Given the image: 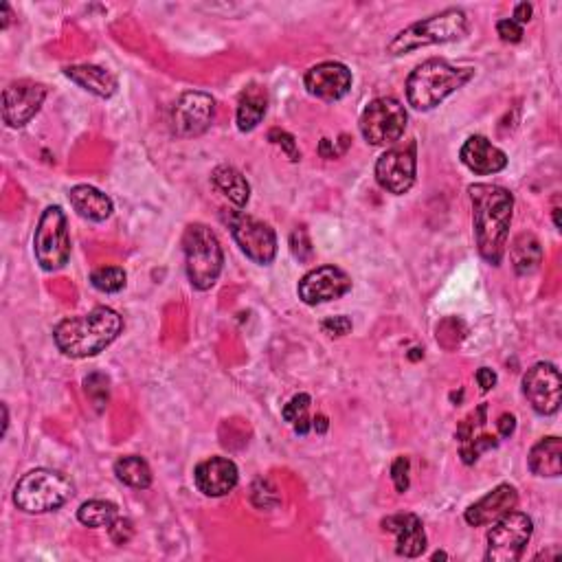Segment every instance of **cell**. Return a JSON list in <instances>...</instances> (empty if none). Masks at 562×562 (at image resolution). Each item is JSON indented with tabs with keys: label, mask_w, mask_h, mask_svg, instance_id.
<instances>
[{
	"label": "cell",
	"mask_w": 562,
	"mask_h": 562,
	"mask_svg": "<svg viewBox=\"0 0 562 562\" xmlns=\"http://www.w3.org/2000/svg\"><path fill=\"white\" fill-rule=\"evenodd\" d=\"M468 29H470V20L466 16V11L451 7V9H444L442 14L413 22L411 27L402 29L398 36L387 44V51L391 55H404L424 47H433V44L457 42L466 38Z\"/></svg>",
	"instance_id": "obj_4"
},
{
	"label": "cell",
	"mask_w": 562,
	"mask_h": 562,
	"mask_svg": "<svg viewBox=\"0 0 562 562\" xmlns=\"http://www.w3.org/2000/svg\"><path fill=\"white\" fill-rule=\"evenodd\" d=\"M527 466H530L532 475L536 477H560L562 472V442L560 437L549 435L543 437L541 442L532 446L530 455H527Z\"/></svg>",
	"instance_id": "obj_24"
},
{
	"label": "cell",
	"mask_w": 562,
	"mask_h": 562,
	"mask_svg": "<svg viewBox=\"0 0 562 562\" xmlns=\"http://www.w3.org/2000/svg\"><path fill=\"white\" fill-rule=\"evenodd\" d=\"M123 330V317L112 308L99 306L80 317L64 319L53 330L58 350L69 358H91L117 341Z\"/></svg>",
	"instance_id": "obj_2"
},
{
	"label": "cell",
	"mask_w": 562,
	"mask_h": 562,
	"mask_svg": "<svg viewBox=\"0 0 562 562\" xmlns=\"http://www.w3.org/2000/svg\"><path fill=\"white\" fill-rule=\"evenodd\" d=\"M183 251L189 284L196 290L216 286L224 266V251L218 235L202 222L189 224L183 235Z\"/></svg>",
	"instance_id": "obj_6"
},
{
	"label": "cell",
	"mask_w": 562,
	"mask_h": 562,
	"mask_svg": "<svg viewBox=\"0 0 562 562\" xmlns=\"http://www.w3.org/2000/svg\"><path fill=\"white\" fill-rule=\"evenodd\" d=\"M516 503H519V490L510 486V483H499V486L490 490L486 497L470 505L464 514V519L472 527L492 525L497 523L501 516L512 512L516 508Z\"/></svg>",
	"instance_id": "obj_19"
},
{
	"label": "cell",
	"mask_w": 562,
	"mask_h": 562,
	"mask_svg": "<svg viewBox=\"0 0 562 562\" xmlns=\"http://www.w3.org/2000/svg\"><path fill=\"white\" fill-rule=\"evenodd\" d=\"M534 532V523L525 512H508L497 523H492L488 532V552L490 562H516L523 558L527 543Z\"/></svg>",
	"instance_id": "obj_10"
},
{
	"label": "cell",
	"mask_w": 562,
	"mask_h": 562,
	"mask_svg": "<svg viewBox=\"0 0 562 562\" xmlns=\"http://www.w3.org/2000/svg\"><path fill=\"white\" fill-rule=\"evenodd\" d=\"M268 110V93L260 84H249L240 93L238 101V130L253 132L260 126Z\"/></svg>",
	"instance_id": "obj_25"
},
{
	"label": "cell",
	"mask_w": 562,
	"mask_h": 562,
	"mask_svg": "<svg viewBox=\"0 0 562 562\" xmlns=\"http://www.w3.org/2000/svg\"><path fill=\"white\" fill-rule=\"evenodd\" d=\"M468 196L477 251L490 266H501L514 213L512 191L501 185L477 183L468 187Z\"/></svg>",
	"instance_id": "obj_1"
},
{
	"label": "cell",
	"mask_w": 562,
	"mask_h": 562,
	"mask_svg": "<svg viewBox=\"0 0 562 562\" xmlns=\"http://www.w3.org/2000/svg\"><path fill=\"white\" fill-rule=\"evenodd\" d=\"M488 404H479V407L472 411L468 418H464L459 422L455 437L459 442V457H462V462L466 466L477 464V459L481 453L492 451V448L499 446V440L494 435L488 433H481L483 426H486L488 418Z\"/></svg>",
	"instance_id": "obj_17"
},
{
	"label": "cell",
	"mask_w": 562,
	"mask_h": 562,
	"mask_svg": "<svg viewBox=\"0 0 562 562\" xmlns=\"http://www.w3.org/2000/svg\"><path fill=\"white\" fill-rule=\"evenodd\" d=\"M512 20H514V22H519L521 27L525 25V22H530V20H532V5H530V3H519V5H516Z\"/></svg>",
	"instance_id": "obj_41"
},
{
	"label": "cell",
	"mask_w": 562,
	"mask_h": 562,
	"mask_svg": "<svg viewBox=\"0 0 562 562\" xmlns=\"http://www.w3.org/2000/svg\"><path fill=\"white\" fill-rule=\"evenodd\" d=\"M128 275L123 268L119 266H101L97 271L91 273V284L95 290L106 292V295H112V292H121L126 288Z\"/></svg>",
	"instance_id": "obj_31"
},
{
	"label": "cell",
	"mask_w": 562,
	"mask_h": 562,
	"mask_svg": "<svg viewBox=\"0 0 562 562\" xmlns=\"http://www.w3.org/2000/svg\"><path fill=\"white\" fill-rule=\"evenodd\" d=\"M475 378H477V385L481 387V391H490V389H494V385H497V374H494L490 367L477 369Z\"/></svg>",
	"instance_id": "obj_39"
},
{
	"label": "cell",
	"mask_w": 562,
	"mask_h": 562,
	"mask_svg": "<svg viewBox=\"0 0 562 562\" xmlns=\"http://www.w3.org/2000/svg\"><path fill=\"white\" fill-rule=\"evenodd\" d=\"M407 123V108L396 97H378L369 101L358 126L369 145H393L404 137Z\"/></svg>",
	"instance_id": "obj_9"
},
{
	"label": "cell",
	"mask_w": 562,
	"mask_h": 562,
	"mask_svg": "<svg viewBox=\"0 0 562 562\" xmlns=\"http://www.w3.org/2000/svg\"><path fill=\"white\" fill-rule=\"evenodd\" d=\"M117 516H119V508L115 503L99 501V499L86 501L80 505V510H77V521L86 527H93V530H97V527H110L115 523Z\"/></svg>",
	"instance_id": "obj_29"
},
{
	"label": "cell",
	"mask_w": 562,
	"mask_h": 562,
	"mask_svg": "<svg viewBox=\"0 0 562 562\" xmlns=\"http://www.w3.org/2000/svg\"><path fill=\"white\" fill-rule=\"evenodd\" d=\"M440 558L444 560V558H446V554H444V552H437V554H433V560H440Z\"/></svg>",
	"instance_id": "obj_44"
},
{
	"label": "cell",
	"mask_w": 562,
	"mask_h": 562,
	"mask_svg": "<svg viewBox=\"0 0 562 562\" xmlns=\"http://www.w3.org/2000/svg\"><path fill=\"white\" fill-rule=\"evenodd\" d=\"M382 530L396 534V554L404 558H418L426 549V532L415 514H393L382 519Z\"/></svg>",
	"instance_id": "obj_21"
},
{
	"label": "cell",
	"mask_w": 562,
	"mask_h": 562,
	"mask_svg": "<svg viewBox=\"0 0 562 562\" xmlns=\"http://www.w3.org/2000/svg\"><path fill=\"white\" fill-rule=\"evenodd\" d=\"M0 11H3V16H0V18H3V20H0V27L7 29L11 25V18H14V11H11V7L7 3L0 5Z\"/></svg>",
	"instance_id": "obj_43"
},
{
	"label": "cell",
	"mask_w": 562,
	"mask_h": 562,
	"mask_svg": "<svg viewBox=\"0 0 562 562\" xmlns=\"http://www.w3.org/2000/svg\"><path fill=\"white\" fill-rule=\"evenodd\" d=\"M75 494L71 479L51 468H36L22 475L14 488L16 508L27 514H47L60 510Z\"/></svg>",
	"instance_id": "obj_5"
},
{
	"label": "cell",
	"mask_w": 562,
	"mask_h": 562,
	"mask_svg": "<svg viewBox=\"0 0 562 562\" xmlns=\"http://www.w3.org/2000/svg\"><path fill=\"white\" fill-rule=\"evenodd\" d=\"M352 71L341 62H321L303 77L308 93L323 101H339L352 91Z\"/></svg>",
	"instance_id": "obj_16"
},
{
	"label": "cell",
	"mask_w": 562,
	"mask_h": 562,
	"mask_svg": "<svg viewBox=\"0 0 562 562\" xmlns=\"http://www.w3.org/2000/svg\"><path fill=\"white\" fill-rule=\"evenodd\" d=\"M84 387L86 396L97 404V409H104V404L108 402V378L104 374H91L84 380Z\"/></svg>",
	"instance_id": "obj_33"
},
{
	"label": "cell",
	"mask_w": 562,
	"mask_h": 562,
	"mask_svg": "<svg viewBox=\"0 0 562 562\" xmlns=\"http://www.w3.org/2000/svg\"><path fill=\"white\" fill-rule=\"evenodd\" d=\"M290 253L295 260H299L301 264H308L312 257H314V249H312V242H310V235L306 229H295L290 235Z\"/></svg>",
	"instance_id": "obj_32"
},
{
	"label": "cell",
	"mask_w": 562,
	"mask_h": 562,
	"mask_svg": "<svg viewBox=\"0 0 562 562\" xmlns=\"http://www.w3.org/2000/svg\"><path fill=\"white\" fill-rule=\"evenodd\" d=\"M321 330L328 336H345L352 332V321L347 317H330L321 323Z\"/></svg>",
	"instance_id": "obj_38"
},
{
	"label": "cell",
	"mask_w": 562,
	"mask_h": 562,
	"mask_svg": "<svg viewBox=\"0 0 562 562\" xmlns=\"http://www.w3.org/2000/svg\"><path fill=\"white\" fill-rule=\"evenodd\" d=\"M222 220L227 224L235 244L249 257L251 262L268 266L277 257V235L266 222L242 211H222Z\"/></svg>",
	"instance_id": "obj_8"
},
{
	"label": "cell",
	"mask_w": 562,
	"mask_h": 562,
	"mask_svg": "<svg viewBox=\"0 0 562 562\" xmlns=\"http://www.w3.org/2000/svg\"><path fill=\"white\" fill-rule=\"evenodd\" d=\"M33 255L42 271L55 273L71 260V235L69 220L62 207L51 205L42 211L33 233Z\"/></svg>",
	"instance_id": "obj_7"
},
{
	"label": "cell",
	"mask_w": 562,
	"mask_h": 562,
	"mask_svg": "<svg viewBox=\"0 0 562 562\" xmlns=\"http://www.w3.org/2000/svg\"><path fill=\"white\" fill-rule=\"evenodd\" d=\"M497 431L501 437H510L516 431V418L512 413H503L497 422Z\"/></svg>",
	"instance_id": "obj_40"
},
{
	"label": "cell",
	"mask_w": 562,
	"mask_h": 562,
	"mask_svg": "<svg viewBox=\"0 0 562 562\" xmlns=\"http://www.w3.org/2000/svg\"><path fill=\"white\" fill-rule=\"evenodd\" d=\"M194 481L205 497H224L238 486L240 470L229 457H209L196 466Z\"/></svg>",
	"instance_id": "obj_18"
},
{
	"label": "cell",
	"mask_w": 562,
	"mask_h": 562,
	"mask_svg": "<svg viewBox=\"0 0 562 562\" xmlns=\"http://www.w3.org/2000/svg\"><path fill=\"white\" fill-rule=\"evenodd\" d=\"M510 260L514 266V273L527 277L534 275L543 264V246L532 233L516 235L510 246Z\"/></svg>",
	"instance_id": "obj_27"
},
{
	"label": "cell",
	"mask_w": 562,
	"mask_h": 562,
	"mask_svg": "<svg viewBox=\"0 0 562 562\" xmlns=\"http://www.w3.org/2000/svg\"><path fill=\"white\" fill-rule=\"evenodd\" d=\"M310 404H312V398L308 396V393H299V396L292 398L284 407V411H281L284 420L295 426L297 435H308L312 429V422L308 418Z\"/></svg>",
	"instance_id": "obj_30"
},
{
	"label": "cell",
	"mask_w": 562,
	"mask_h": 562,
	"mask_svg": "<svg viewBox=\"0 0 562 562\" xmlns=\"http://www.w3.org/2000/svg\"><path fill=\"white\" fill-rule=\"evenodd\" d=\"M64 75L80 88H84L86 93H91L101 99H110L119 88L117 77L112 75L108 69H104V66H95V64L66 66Z\"/></svg>",
	"instance_id": "obj_22"
},
{
	"label": "cell",
	"mask_w": 562,
	"mask_h": 562,
	"mask_svg": "<svg viewBox=\"0 0 562 562\" xmlns=\"http://www.w3.org/2000/svg\"><path fill=\"white\" fill-rule=\"evenodd\" d=\"M44 99H47V86L31 80L11 82L3 91V119L9 128H25L27 123L38 115Z\"/></svg>",
	"instance_id": "obj_14"
},
{
	"label": "cell",
	"mask_w": 562,
	"mask_h": 562,
	"mask_svg": "<svg viewBox=\"0 0 562 562\" xmlns=\"http://www.w3.org/2000/svg\"><path fill=\"white\" fill-rule=\"evenodd\" d=\"M459 159L477 176L499 174L508 167V154L499 150L497 145H492L490 139L481 137V134H472L466 139L462 150H459Z\"/></svg>",
	"instance_id": "obj_20"
},
{
	"label": "cell",
	"mask_w": 562,
	"mask_h": 562,
	"mask_svg": "<svg viewBox=\"0 0 562 562\" xmlns=\"http://www.w3.org/2000/svg\"><path fill=\"white\" fill-rule=\"evenodd\" d=\"M211 183L220 189L224 196H227L235 207L244 209L251 200V185L246 181V176L233 165H218L216 170L211 172Z\"/></svg>",
	"instance_id": "obj_26"
},
{
	"label": "cell",
	"mask_w": 562,
	"mask_h": 562,
	"mask_svg": "<svg viewBox=\"0 0 562 562\" xmlns=\"http://www.w3.org/2000/svg\"><path fill=\"white\" fill-rule=\"evenodd\" d=\"M115 475L134 490H148L152 486V468L139 455L119 457L115 462Z\"/></svg>",
	"instance_id": "obj_28"
},
{
	"label": "cell",
	"mask_w": 562,
	"mask_h": 562,
	"mask_svg": "<svg viewBox=\"0 0 562 562\" xmlns=\"http://www.w3.org/2000/svg\"><path fill=\"white\" fill-rule=\"evenodd\" d=\"M69 200L73 209L80 213L82 218L91 222H106L112 216V211H115L110 196H106L104 191L91 185H75L69 191Z\"/></svg>",
	"instance_id": "obj_23"
},
{
	"label": "cell",
	"mask_w": 562,
	"mask_h": 562,
	"mask_svg": "<svg viewBox=\"0 0 562 562\" xmlns=\"http://www.w3.org/2000/svg\"><path fill=\"white\" fill-rule=\"evenodd\" d=\"M409 470H411V466H409V457H398L396 462H393V466H391V479H393V486H396V490L400 492V494H404L409 490Z\"/></svg>",
	"instance_id": "obj_36"
},
{
	"label": "cell",
	"mask_w": 562,
	"mask_h": 562,
	"mask_svg": "<svg viewBox=\"0 0 562 562\" xmlns=\"http://www.w3.org/2000/svg\"><path fill=\"white\" fill-rule=\"evenodd\" d=\"M497 33H499V38L503 42H510V44H516V42L523 40V27L519 25V22H514L512 18L499 20L497 22Z\"/></svg>",
	"instance_id": "obj_37"
},
{
	"label": "cell",
	"mask_w": 562,
	"mask_h": 562,
	"mask_svg": "<svg viewBox=\"0 0 562 562\" xmlns=\"http://www.w3.org/2000/svg\"><path fill=\"white\" fill-rule=\"evenodd\" d=\"M472 77L475 69L472 66H455L446 60H426L415 66L407 80V99L409 106L415 110H433L442 104L446 97L464 88Z\"/></svg>",
	"instance_id": "obj_3"
},
{
	"label": "cell",
	"mask_w": 562,
	"mask_h": 562,
	"mask_svg": "<svg viewBox=\"0 0 562 562\" xmlns=\"http://www.w3.org/2000/svg\"><path fill=\"white\" fill-rule=\"evenodd\" d=\"M523 396L538 415H554L562 402V378L554 363H536L523 376Z\"/></svg>",
	"instance_id": "obj_13"
},
{
	"label": "cell",
	"mask_w": 562,
	"mask_h": 562,
	"mask_svg": "<svg viewBox=\"0 0 562 562\" xmlns=\"http://www.w3.org/2000/svg\"><path fill=\"white\" fill-rule=\"evenodd\" d=\"M418 176V143L396 145L376 161V181L393 196H402L415 185Z\"/></svg>",
	"instance_id": "obj_11"
},
{
	"label": "cell",
	"mask_w": 562,
	"mask_h": 562,
	"mask_svg": "<svg viewBox=\"0 0 562 562\" xmlns=\"http://www.w3.org/2000/svg\"><path fill=\"white\" fill-rule=\"evenodd\" d=\"M352 290V277L339 266H317L299 281V299L308 306H319L334 299H341Z\"/></svg>",
	"instance_id": "obj_15"
},
{
	"label": "cell",
	"mask_w": 562,
	"mask_h": 562,
	"mask_svg": "<svg viewBox=\"0 0 562 562\" xmlns=\"http://www.w3.org/2000/svg\"><path fill=\"white\" fill-rule=\"evenodd\" d=\"M268 141L279 145V148L286 152V156H288V159H290L292 163L301 161V152H299V148H297V141H295V137H292V134H288L286 130H279V128L271 130V132H268Z\"/></svg>",
	"instance_id": "obj_34"
},
{
	"label": "cell",
	"mask_w": 562,
	"mask_h": 562,
	"mask_svg": "<svg viewBox=\"0 0 562 562\" xmlns=\"http://www.w3.org/2000/svg\"><path fill=\"white\" fill-rule=\"evenodd\" d=\"M213 119H216V99L200 91L183 93L172 108V130L181 139L205 134Z\"/></svg>",
	"instance_id": "obj_12"
},
{
	"label": "cell",
	"mask_w": 562,
	"mask_h": 562,
	"mask_svg": "<svg viewBox=\"0 0 562 562\" xmlns=\"http://www.w3.org/2000/svg\"><path fill=\"white\" fill-rule=\"evenodd\" d=\"M108 534L115 545H126L134 536V525L130 519H126V516H117L115 523L108 527Z\"/></svg>",
	"instance_id": "obj_35"
},
{
	"label": "cell",
	"mask_w": 562,
	"mask_h": 562,
	"mask_svg": "<svg viewBox=\"0 0 562 562\" xmlns=\"http://www.w3.org/2000/svg\"><path fill=\"white\" fill-rule=\"evenodd\" d=\"M312 429L317 431V433H328V429H330V420H328V415H317V418L312 420Z\"/></svg>",
	"instance_id": "obj_42"
}]
</instances>
